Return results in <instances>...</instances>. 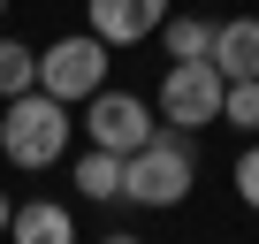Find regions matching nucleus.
I'll return each instance as SVG.
<instances>
[{"label":"nucleus","mask_w":259,"mask_h":244,"mask_svg":"<svg viewBox=\"0 0 259 244\" xmlns=\"http://www.w3.org/2000/svg\"><path fill=\"white\" fill-rule=\"evenodd\" d=\"M191 183H198V145L183 138V130H160L122 160V198L130 206H153V214H168V206H183L191 198Z\"/></svg>","instance_id":"1"},{"label":"nucleus","mask_w":259,"mask_h":244,"mask_svg":"<svg viewBox=\"0 0 259 244\" xmlns=\"http://www.w3.org/2000/svg\"><path fill=\"white\" fill-rule=\"evenodd\" d=\"M0 153H8L16 168H54L69 153V107L54 92H23L8 99V114H0Z\"/></svg>","instance_id":"2"},{"label":"nucleus","mask_w":259,"mask_h":244,"mask_svg":"<svg viewBox=\"0 0 259 244\" xmlns=\"http://www.w3.org/2000/svg\"><path fill=\"white\" fill-rule=\"evenodd\" d=\"M221 99H229V76L213 61H176L160 76V122L168 130H206V122H221Z\"/></svg>","instance_id":"3"},{"label":"nucleus","mask_w":259,"mask_h":244,"mask_svg":"<svg viewBox=\"0 0 259 244\" xmlns=\"http://www.w3.org/2000/svg\"><path fill=\"white\" fill-rule=\"evenodd\" d=\"M38 92H54L61 107H69V99H92V92H107V46H99L92 31H76V38H54V46L38 54Z\"/></svg>","instance_id":"4"},{"label":"nucleus","mask_w":259,"mask_h":244,"mask_svg":"<svg viewBox=\"0 0 259 244\" xmlns=\"http://www.w3.org/2000/svg\"><path fill=\"white\" fill-rule=\"evenodd\" d=\"M153 130H160V122H153V107H145L138 92H92V99H84V138L107 145V153H122V160L138 153Z\"/></svg>","instance_id":"5"},{"label":"nucleus","mask_w":259,"mask_h":244,"mask_svg":"<svg viewBox=\"0 0 259 244\" xmlns=\"http://www.w3.org/2000/svg\"><path fill=\"white\" fill-rule=\"evenodd\" d=\"M84 16H92L99 46H145V38H160V23L176 8L168 0H84Z\"/></svg>","instance_id":"6"},{"label":"nucleus","mask_w":259,"mask_h":244,"mask_svg":"<svg viewBox=\"0 0 259 244\" xmlns=\"http://www.w3.org/2000/svg\"><path fill=\"white\" fill-rule=\"evenodd\" d=\"M229 84H244V76H259V16H229V23H213V54H206Z\"/></svg>","instance_id":"7"},{"label":"nucleus","mask_w":259,"mask_h":244,"mask_svg":"<svg viewBox=\"0 0 259 244\" xmlns=\"http://www.w3.org/2000/svg\"><path fill=\"white\" fill-rule=\"evenodd\" d=\"M8 236H16V244H76V221H69V206H54V198H23L16 221H8Z\"/></svg>","instance_id":"8"},{"label":"nucleus","mask_w":259,"mask_h":244,"mask_svg":"<svg viewBox=\"0 0 259 244\" xmlns=\"http://www.w3.org/2000/svg\"><path fill=\"white\" fill-rule=\"evenodd\" d=\"M76 191H84V198H99V206H114V198H122V153L92 145V153L76 160Z\"/></svg>","instance_id":"9"},{"label":"nucleus","mask_w":259,"mask_h":244,"mask_svg":"<svg viewBox=\"0 0 259 244\" xmlns=\"http://www.w3.org/2000/svg\"><path fill=\"white\" fill-rule=\"evenodd\" d=\"M23 92H38V54L23 38H0V99H23Z\"/></svg>","instance_id":"10"},{"label":"nucleus","mask_w":259,"mask_h":244,"mask_svg":"<svg viewBox=\"0 0 259 244\" xmlns=\"http://www.w3.org/2000/svg\"><path fill=\"white\" fill-rule=\"evenodd\" d=\"M160 38H168L176 61H206V54H213V23H206V16H168Z\"/></svg>","instance_id":"11"},{"label":"nucleus","mask_w":259,"mask_h":244,"mask_svg":"<svg viewBox=\"0 0 259 244\" xmlns=\"http://www.w3.org/2000/svg\"><path fill=\"white\" fill-rule=\"evenodd\" d=\"M221 122H229V130H259V76L229 84V99H221Z\"/></svg>","instance_id":"12"},{"label":"nucleus","mask_w":259,"mask_h":244,"mask_svg":"<svg viewBox=\"0 0 259 244\" xmlns=\"http://www.w3.org/2000/svg\"><path fill=\"white\" fill-rule=\"evenodd\" d=\"M236 198L259 214V145H251V153H236Z\"/></svg>","instance_id":"13"},{"label":"nucleus","mask_w":259,"mask_h":244,"mask_svg":"<svg viewBox=\"0 0 259 244\" xmlns=\"http://www.w3.org/2000/svg\"><path fill=\"white\" fill-rule=\"evenodd\" d=\"M8 221H16V206H8V191H0V229H8Z\"/></svg>","instance_id":"14"},{"label":"nucleus","mask_w":259,"mask_h":244,"mask_svg":"<svg viewBox=\"0 0 259 244\" xmlns=\"http://www.w3.org/2000/svg\"><path fill=\"white\" fill-rule=\"evenodd\" d=\"M107 244H145V236H107Z\"/></svg>","instance_id":"15"},{"label":"nucleus","mask_w":259,"mask_h":244,"mask_svg":"<svg viewBox=\"0 0 259 244\" xmlns=\"http://www.w3.org/2000/svg\"><path fill=\"white\" fill-rule=\"evenodd\" d=\"M0 16H8V0H0Z\"/></svg>","instance_id":"16"}]
</instances>
